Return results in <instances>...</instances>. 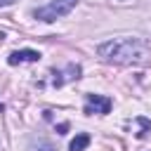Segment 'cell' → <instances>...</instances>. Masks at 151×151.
<instances>
[{"mask_svg": "<svg viewBox=\"0 0 151 151\" xmlns=\"http://www.w3.org/2000/svg\"><path fill=\"white\" fill-rule=\"evenodd\" d=\"M97 54L118 66H142L151 61V45L139 38H120V40H106L97 45Z\"/></svg>", "mask_w": 151, "mask_h": 151, "instance_id": "1", "label": "cell"}, {"mask_svg": "<svg viewBox=\"0 0 151 151\" xmlns=\"http://www.w3.org/2000/svg\"><path fill=\"white\" fill-rule=\"evenodd\" d=\"M76 5H78V0H52L50 5L38 7V9L33 12V17H35V19H40V21H45V24H52V21H57V19L66 17Z\"/></svg>", "mask_w": 151, "mask_h": 151, "instance_id": "2", "label": "cell"}, {"mask_svg": "<svg viewBox=\"0 0 151 151\" xmlns=\"http://www.w3.org/2000/svg\"><path fill=\"white\" fill-rule=\"evenodd\" d=\"M111 106H113L111 99L104 97V94H85V109H83V113L85 116H94V113L106 116L111 111Z\"/></svg>", "mask_w": 151, "mask_h": 151, "instance_id": "3", "label": "cell"}, {"mask_svg": "<svg viewBox=\"0 0 151 151\" xmlns=\"http://www.w3.org/2000/svg\"><path fill=\"white\" fill-rule=\"evenodd\" d=\"M80 73H83L80 64H68L64 71H57V73H54L52 85H54V87H61V85H66V83H71V80H78Z\"/></svg>", "mask_w": 151, "mask_h": 151, "instance_id": "4", "label": "cell"}, {"mask_svg": "<svg viewBox=\"0 0 151 151\" xmlns=\"http://www.w3.org/2000/svg\"><path fill=\"white\" fill-rule=\"evenodd\" d=\"M26 61H40V52L38 50H17L7 57V64H12V66L26 64Z\"/></svg>", "mask_w": 151, "mask_h": 151, "instance_id": "5", "label": "cell"}, {"mask_svg": "<svg viewBox=\"0 0 151 151\" xmlns=\"http://www.w3.org/2000/svg\"><path fill=\"white\" fill-rule=\"evenodd\" d=\"M87 146H90V134H87V132H78V134L71 139L68 151H85Z\"/></svg>", "mask_w": 151, "mask_h": 151, "instance_id": "6", "label": "cell"}, {"mask_svg": "<svg viewBox=\"0 0 151 151\" xmlns=\"http://www.w3.org/2000/svg\"><path fill=\"white\" fill-rule=\"evenodd\" d=\"M28 151H57V149H54V144L47 142V139H33V142L28 144Z\"/></svg>", "mask_w": 151, "mask_h": 151, "instance_id": "7", "label": "cell"}, {"mask_svg": "<svg viewBox=\"0 0 151 151\" xmlns=\"http://www.w3.org/2000/svg\"><path fill=\"white\" fill-rule=\"evenodd\" d=\"M137 123H139V125H142V132H137V137H146V132H149V130H151V123H149V120H146V118H142V116H139V118H137Z\"/></svg>", "mask_w": 151, "mask_h": 151, "instance_id": "8", "label": "cell"}, {"mask_svg": "<svg viewBox=\"0 0 151 151\" xmlns=\"http://www.w3.org/2000/svg\"><path fill=\"white\" fill-rule=\"evenodd\" d=\"M66 130H68V123H61V125H57V132H59V134H66Z\"/></svg>", "mask_w": 151, "mask_h": 151, "instance_id": "9", "label": "cell"}, {"mask_svg": "<svg viewBox=\"0 0 151 151\" xmlns=\"http://www.w3.org/2000/svg\"><path fill=\"white\" fill-rule=\"evenodd\" d=\"M17 0H0V7H9V5H14Z\"/></svg>", "mask_w": 151, "mask_h": 151, "instance_id": "10", "label": "cell"}, {"mask_svg": "<svg viewBox=\"0 0 151 151\" xmlns=\"http://www.w3.org/2000/svg\"><path fill=\"white\" fill-rule=\"evenodd\" d=\"M0 111H2V104H0Z\"/></svg>", "mask_w": 151, "mask_h": 151, "instance_id": "11", "label": "cell"}, {"mask_svg": "<svg viewBox=\"0 0 151 151\" xmlns=\"http://www.w3.org/2000/svg\"><path fill=\"white\" fill-rule=\"evenodd\" d=\"M118 2H125V0H118Z\"/></svg>", "mask_w": 151, "mask_h": 151, "instance_id": "12", "label": "cell"}]
</instances>
